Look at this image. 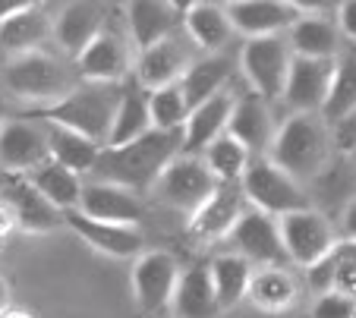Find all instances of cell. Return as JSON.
<instances>
[{
	"label": "cell",
	"instance_id": "obj_16",
	"mask_svg": "<svg viewBox=\"0 0 356 318\" xmlns=\"http://www.w3.org/2000/svg\"><path fill=\"white\" fill-rule=\"evenodd\" d=\"M224 13L230 19V28L246 38L284 35L300 16L296 3H284V0H234L224 3Z\"/></svg>",
	"mask_w": 356,
	"mask_h": 318
},
{
	"label": "cell",
	"instance_id": "obj_6",
	"mask_svg": "<svg viewBox=\"0 0 356 318\" xmlns=\"http://www.w3.org/2000/svg\"><path fill=\"white\" fill-rule=\"evenodd\" d=\"M277 233H281L287 262L300 265V268H312L316 262H322L325 256H331L341 246L331 221L316 208H302L293 211V215L277 217Z\"/></svg>",
	"mask_w": 356,
	"mask_h": 318
},
{
	"label": "cell",
	"instance_id": "obj_20",
	"mask_svg": "<svg viewBox=\"0 0 356 318\" xmlns=\"http://www.w3.org/2000/svg\"><path fill=\"white\" fill-rule=\"evenodd\" d=\"M3 208L10 211L16 227L29 233H47L57 231L63 224L60 211L54 205H47V199L41 192H35V186L29 183L26 176H10L3 186Z\"/></svg>",
	"mask_w": 356,
	"mask_h": 318
},
{
	"label": "cell",
	"instance_id": "obj_33",
	"mask_svg": "<svg viewBox=\"0 0 356 318\" xmlns=\"http://www.w3.org/2000/svg\"><path fill=\"white\" fill-rule=\"evenodd\" d=\"M209 278H211V290H215V299H218V309H234L240 299H246L252 265L246 258H240L236 252L218 256L209 265Z\"/></svg>",
	"mask_w": 356,
	"mask_h": 318
},
{
	"label": "cell",
	"instance_id": "obj_26",
	"mask_svg": "<svg viewBox=\"0 0 356 318\" xmlns=\"http://www.w3.org/2000/svg\"><path fill=\"white\" fill-rule=\"evenodd\" d=\"M170 312L174 318H218V299L211 290L209 268H183L177 278L174 296H170Z\"/></svg>",
	"mask_w": 356,
	"mask_h": 318
},
{
	"label": "cell",
	"instance_id": "obj_38",
	"mask_svg": "<svg viewBox=\"0 0 356 318\" xmlns=\"http://www.w3.org/2000/svg\"><path fill=\"white\" fill-rule=\"evenodd\" d=\"M331 293L350 296L356 303V258L347 256L343 249H341V256H337V268H334V284H331Z\"/></svg>",
	"mask_w": 356,
	"mask_h": 318
},
{
	"label": "cell",
	"instance_id": "obj_17",
	"mask_svg": "<svg viewBox=\"0 0 356 318\" xmlns=\"http://www.w3.org/2000/svg\"><path fill=\"white\" fill-rule=\"evenodd\" d=\"M82 82H98V85H120L127 79V73L133 69V57H129L127 38H120L117 32H104L76 57Z\"/></svg>",
	"mask_w": 356,
	"mask_h": 318
},
{
	"label": "cell",
	"instance_id": "obj_27",
	"mask_svg": "<svg viewBox=\"0 0 356 318\" xmlns=\"http://www.w3.org/2000/svg\"><path fill=\"white\" fill-rule=\"evenodd\" d=\"M183 32H186L189 44L205 54H218L230 41L234 28L224 13L221 3H189L183 10Z\"/></svg>",
	"mask_w": 356,
	"mask_h": 318
},
{
	"label": "cell",
	"instance_id": "obj_45",
	"mask_svg": "<svg viewBox=\"0 0 356 318\" xmlns=\"http://www.w3.org/2000/svg\"><path fill=\"white\" fill-rule=\"evenodd\" d=\"M7 309V284H3V278H0V312Z\"/></svg>",
	"mask_w": 356,
	"mask_h": 318
},
{
	"label": "cell",
	"instance_id": "obj_8",
	"mask_svg": "<svg viewBox=\"0 0 356 318\" xmlns=\"http://www.w3.org/2000/svg\"><path fill=\"white\" fill-rule=\"evenodd\" d=\"M155 196L164 205L177 211L193 215L211 192L218 190V180L209 174V167L202 164L199 155H177L168 167L161 170V176L155 180Z\"/></svg>",
	"mask_w": 356,
	"mask_h": 318
},
{
	"label": "cell",
	"instance_id": "obj_43",
	"mask_svg": "<svg viewBox=\"0 0 356 318\" xmlns=\"http://www.w3.org/2000/svg\"><path fill=\"white\" fill-rule=\"evenodd\" d=\"M13 227H16V224H13V217H10V211L0 205V243L7 240V233L13 231Z\"/></svg>",
	"mask_w": 356,
	"mask_h": 318
},
{
	"label": "cell",
	"instance_id": "obj_4",
	"mask_svg": "<svg viewBox=\"0 0 356 318\" xmlns=\"http://www.w3.org/2000/svg\"><path fill=\"white\" fill-rule=\"evenodd\" d=\"M240 190L243 199L252 211H262L268 217H284V215H293V211L302 208H312L309 196L302 192V186L296 180H290L281 167L268 161V158H252L240 180Z\"/></svg>",
	"mask_w": 356,
	"mask_h": 318
},
{
	"label": "cell",
	"instance_id": "obj_31",
	"mask_svg": "<svg viewBox=\"0 0 356 318\" xmlns=\"http://www.w3.org/2000/svg\"><path fill=\"white\" fill-rule=\"evenodd\" d=\"M148 129H152V117H148L145 92H139L136 85H127L123 88L120 104H117V114H114V123H111L104 149L129 145V142H136V139H142Z\"/></svg>",
	"mask_w": 356,
	"mask_h": 318
},
{
	"label": "cell",
	"instance_id": "obj_41",
	"mask_svg": "<svg viewBox=\"0 0 356 318\" xmlns=\"http://www.w3.org/2000/svg\"><path fill=\"white\" fill-rule=\"evenodd\" d=\"M341 240L356 246V199L347 205V211H343V217H341Z\"/></svg>",
	"mask_w": 356,
	"mask_h": 318
},
{
	"label": "cell",
	"instance_id": "obj_13",
	"mask_svg": "<svg viewBox=\"0 0 356 318\" xmlns=\"http://www.w3.org/2000/svg\"><path fill=\"white\" fill-rule=\"evenodd\" d=\"M177 278H180V265L170 252H142L136 258L133 268V293L136 303L145 312H161L170 306V296H174Z\"/></svg>",
	"mask_w": 356,
	"mask_h": 318
},
{
	"label": "cell",
	"instance_id": "obj_2",
	"mask_svg": "<svg viewBox=\"0 0 356 318\" xmlns=\"http://www.w3.org/2000/svg\"><path fill=\"white\" fill-rule=\"evenodd\" d=\"M120 98H123V85L79 82V85L70 88L60 101L47 104V108H38L26 117L41 120V123H57V126H63V129H73V133L86 135L88 142L104 149Z\"/></svg>",
	"mask_w": 356,
	"mask_h": 318
},
{
	"label": "cell",
	"instance_id": "obj_29",
	"mask_svg": "<svg viewBox=\"0 0 356 318\" xmlns=\"http://www.w3.org/2000/svg\"><path fill=\"white\" fill-rule=\"evenodd\" d=\"M41 123V120H38ZM44 126V139H47V158L60 167H67L70 174H92L95 161H98L101 145L88 142L86 135L73 133V129H63L57 123H41Z\"/></svg>",
	"mask_w": 356,
	"mask_h": 318
},
{
	"label": "cell",
	"instance_id": "obj_34",
	"mask_svg": "<svg viewBox=\"0 0 356 318\" xmlns=\"http://www.w3.org/2000/svg\"><path fill=\"white\" fill-rule=\"evenodd\" d=\"M246 296L265 312H284L296 303V281L284 268L252 271Z\"/></svg>",
	"mask_w": 356,
	"mask_h": 318
},
{
	"label": "cell",
	"instance_id": "obj_5",
	"mask_svg": "<svg viewBox=\"0 0 356 318\" xmlns=\"http://www.w3.org/2000/svg\"><path fill=\"white\" fill-rule=\"evenodd\" d=\"M3 82L13 95L26 98V101H38L41 108L60 101L73 88L70 69L47 51H32V54L10 57L3 67Z\"/></svg>",
	"mask_w": 356,
	"mask_h": 318
},
{
	"label": "cell",
	"instance_id": "obj_11",
	"mask_svg": "<svg viewBox=\"0 0 356 318\" xmlns=\"http://www.w3.org/2000/svg\"><path fill=\"white\" fill-rule=\"evenodd\" d=\"M51 161L47 158V139L44 126L32 117L22 120H3L0 123V167L7 174L26 176L38 164Z\"/></svg>",
	"mask_w": 356,
	"mask_h": 318
},
{
	"label": "cell",
	"instance_id": "obj_30",
	"mask_svg": "<svg viewBox=\"0 0 356 318\" xmlns=\"http://www.w3.org/2000/svg\"><path fill=\"white\" fill-rule=\"evenodd\" d=\"M353 110H356V44L343 41L334 57V67H331V88H328V101L322 108V117L325 120H343Z\"/></svg>",
	"mask_w": 356,
	"mask_h": 318
},
{
	"label": "cell",
	"instance_id": "obj_14",
	"mask_svg": "<svg viewBox=\"0 0 356 318\" xmlns=\"http://www.w3.org/2000/svg\"><path fill=\"white\" fill-rule=\"evenodd\" d=\"M193 51L189 44L180 38V35H170L155 48H145L136 54V79H139V88L145 92H158V88L177 85L183 79V73L193 63Z\"/></svg>",
	"mask_w": 356,
	"mask_h": 318
},
{
	"label": "cell",
	"instance_id": "obj_32",
	"mask_svg": "<svg viewBox=\"0 0 356 318\" xmlns=\"http://www.w3.org/2000/svg\"><path fill=\"white\" fill-rule=\"evenodd\" d=\"M26 180L35 186V192L47 199V205H54L57 211H70L79 205V192H82V180L76 174H70L67 167L54 161H44L38 164L35 170H29Z\"/></svg>",
	"mask_w": 356,
	"mask_h": 318
},
{
	"label": "cell",
	"instance_id": "obj_25",
	"mask_svg": "<svg viewBox=\"0 0 356 318\" xmlns=\"http://www.w3.org/2000/svg\"><path fill=\"white\" fill-rule=\"evenodd\" d=\"M51 26H54V19L47 16L41 3H26L19 13L0 22V48L10 57L44 51V41L51 38Z\"/></svg>",
	"mask_w": 356,
	"mask_h": 318
},
{
	"label": "cell",
	"instance_id": "obj_12",
	"mask_svg": "<svg viewBox=\"0 0 356 318\" xmlns=\"http://www.w3.org/2000/svg\"><path fill=\"white\" fill-rule=\"evenodd\" d=\"M246 211L249 205L243 199L240 183H218V190L189 215V233L202 243H215L221 237H230V231Z\"/></svg>",
	"mask_w": 356,
	"mask_h": 318
},
{
	"label": "cell",
	"instance_id": "obj_24",
	"mask_svg": "<svg viewBox=\"0 0 356 318\" xmlns=\"http://www.w3.org/2000/svg\"><path fill=\"white\" fill-rule=\"evenodd\" d=\"M234 110V95L221 92V95L202 101L199 108L189 110L186 123H183V151L180 155H202L215 142L218 135L227 133V120Z\"/></svg>",
	"mask_w": 356,
	"mask_h": 318
},
{
	"label": "cell",
	"instance_id": "obj_15",
	"mask_svg": "<svg viewBox=\"0 0 356 318\" xmlns=\"http://www.w3.org/2000/svg\"><path fill=\"white\" fill-rule=\"evenodd\" d=\"M275 133H277V126H275V117H271V108L265 98L252 95V92L234 98V110H230V120H227V135L249 151V158L268 155Z\"/></svg>",
	"mask_w": 356,
	"mask_h": 318
},
{
	"label": "cell",
	"instance_id": "obj_19",
	"mask_svg": "<svg viewBox=\"0 0 356 318\" xmlns=\"http://www.w3.org/2000/svg\"><path fill=\"white\" fill-rule=\"evenodd\" d=\"M63 224L73 233H79L92 249L104 252L111 258H129L136 252H142V231L139 227H127V224H104V221H92L82 211L70 208L63 211Z\"/></svg>",
	"mask_w": 356,
	"mask_h": 318
},
{
	"label": "cell",
	"instance_id": "obj_46",
	"mask_svg": "<svg viewBox=\"0 0 356 318\" xmlns=\"http://www.w3.org/2000/svg\"><path fill=\"white\" fill-rule=\"evenodd\" d=\"M0 123H3V101H0Z\"/></svg>",
	"mask_w": 356,
	"mask_h": 318
},
{
	"label": "cell",
	"instance_id": "obj_44",
	"mask_svg": "<svg viewBox=\"0 0 356 318\" xmlns=\"http://www.w3.org/2000/svg\"><path fill=\"white\" fill-rule=\"evenodd\" d=\"M0 318H35V315H29V312H22V309H10L7 306V309L0 312Z\"/></svg>",
	"mask_w": 356,
	"mask_h": 318
},
{
	"label": "cell",
	"instance_id": "obj_23",
	"mask_svg": "<svg viewBox=\"0 0 356 318\" xmlns=\"http://www.w3.org/2000/svg\"><path fill=\"white\" fill-rule=\"evenodd\" d=\"M284 38H287L290 54L309 57V60H334L343 44L334 19H328L325 13H300L293 26L284 32Z\"/></svg>",
	"mask_w": 356,
	"mask_h": 318
},
{
	"label": "cell",
	"instance_id": "obj_22",
	"mask_svg": "<svg viewBox=\"0 0 356 318\" xmlns=\"http://www.w3.org/2000/svg\"><path fill=\"white\" fill-rule=\"evenodd\" d=\"M177 22H180V7L168 3V0H133V3H127V28L136 54L177 35Z\"/></svg>",
	"mask_w": 356,
	"mask_h": 318
},
{
	"label": "cell",
	"instance_id": "obj_37",
	"mask_svg": "<svg viewBox=\"0 0 356 318\" xmlns=\"http://www.w3.org/2000/svg\"><path fill=\"white\" fill-rule=\"evenodd\" d=\"M356 303L350 296H341V293H322L312 306L309 318H353Z\"/></svg>",
	"mask_w": 356,
	"mask_h": 318
},
{
	"label": "cell",
	"instance_id": "obj_36",
	"mask_svg": "<svg viewBox=\"0 0 356 318\" xmlns=\"http://www.w3.org/2000/svg\"><path fill=\"white\" fill-rule=\"evenodd\" d=\"M148 117H152V129H161V133H180L183 123L189 117V101L183 95L180 82L168 88H158V92H148Z\"/></svg>",
	"mask_w": 356,
	"mask_h": 318
},
{
	"label": "cell",
	"instance_id": "obj_9",
	"mask_svg": "<svg viewBox=\"0 0 356 318\" xmlns=\"http://www.w3.org/2000/svg\"><path fill=\"white\" fill-rule=\"evenodd\" d=\"M331 67L334 60H309V57H293L284 79V104L293 114L318 117L328 101V88H331Z\"/></svg>",
	"mask_w": 356,
	"mask_h": 318
},
{
	"label": "cell",
	"instance_id": "obj_18",
	"mask_svg": "<svg viewBox=\"0 0 356 318\" xmlns=\"http://www.w3.org/2000/svg\"><path fill=\"white\" fill-rule=\"evenodd\" d=\"M101 32H104V7H101V3H88V0L67 3V7L54 16V26H51V38H54L57 48L67 57H73V60Z\"/></svg>",
	"mask_w": 356,
	"mask_h": 318
},
{
	"label": "cell",
	"instance_id": "obj_1",
	"mask_svg": "<svg viewBox=\"0 0 356 318\" xmlns=\"http://www.w3.org/2000/svg\"><path fill=\"white\" fill-rule=\"evenodd\" d=\"M183 151V129L180 133H161L148 129L142 139L120 149H101L92 176L98 183H114L127 192H145L155 186L161 170Z\"/></svg>",
	"mask_w": 356,
	"mask_h": 318
},
{
	"label": "cell",
	"instance_id": "obj_28",
	"mask_svg": "<svg viewBox=\"0 0 356 318\" xmlns=\"http://www.w3.org/2000/svg\"><path fill=\"white\" fill-rule=\"evenodd\" d=\"M230 76H234V60H230L227 54H221V51H218V54L195 57L180 79V88L189 101V110L199 108V104L209 101V98L221 95Z\"/></svg>",
	"mask_w": 356,
	"mask_h": 318
},
{
	"label": "cell",
	"instance_id": "obj_7",
	"mask_svg": "<svg viewBox=\"0 0 356 318\" xmlns=\"http://www.w3.org/2000/svg\"><path fill=\"white\" fill-rule=\"evenodd\" d=\"M290 60H293V54H290L284 35L249 38L246 44H243L240 69H243V76H246V82L252 85V95L265 98V101L281 98Z\"/></svg>",
	"mask_w": 356,
	"mask_h": 318
},
{
	"label": "cell",
	"instance_id": "obj_35",
	"mask_svg": "<svg viewBox=\"0 0 356 318\" xmlns=\"http://www.w3.org/2000/svg\"><path fill=\"white\" fill-rule=\"evenodd\" d=\"M199 158H202V164L209 167V174L215 176L218 183H240L243 174H246V167H249V161H252L249 151L243 149L240 142H234L227 133L218 135L215 142L202 151Z\"/></svg>",
	"mask_w": 356,
	"mask_h": 318
},
{
	"label": "cell",
	"instance_id": "obj_39",
	"mask_svg": "<svg viewBox=\"0 0 356 318\" xmlns=\"http://www.w3.org/2000/svg\"><path fill=\"white\" fill-rule=\"evenodd\" d=\"M337 256H341V246H337L331 256H325L322 262H316L312 268H306L309 274V287L322 296V293H331V284H334V268H337Z\"/></svg>",
	"mask_w": 356,
	"mask_h": 318
},
{
	"label": "cell",
	"instance_id": "obj_3",
	"mask_svg": "<svg viewBox=\"0 0 356 318\" xmlns=\"http://www.w3.org/2000/svg\"><path fill=\"white\" fill-rule=\"evenodd\" d=\"M328 149H331V139L322 117L293 114L277 126L265 158L302 186L306 180H312V176H318L325 170Z\"/></svg>",
	"mask_w": 356,
	"mask_h": 318
},
{
	"label": "cell",
	"instance_id": "obj_42",
	"mask_svg": "<svg viewBox=\"0 0 356 318\" xmlns=\"http://www.w3.org/2000/svg\"><path fill=\"white\" fill-rule=\"evenodd\" d=\"M26 3H29V0H0V22L10 19L13 13H19Z\"/></svg>",
	"mask_w": 356,
	"mask_h": 318
},
{
	"label": "cell",
	"instance_id": "obj_40",
	"mask_svg": "<svg viewBox=\"0 0 356 318\" xmlns=\"http://www.w3.org/2000/svg\"><path fill=\"white\" fill-rule=\"evenodd\" d=\"M334 26H337V32H341V38H347V44H356V0L337 3Z\"/></svg>",
	"mask_w": 356,
	"mask_h": 318
},
{
	"label": "cell",
	"instance_id": "obj_21",
	"mask_svg": "<svg viewBox=\"0 0 356 318\" xmlns=\"http://www.w3.org/2000/svg\"><path fill=\"white\" fill-rule=\"evenodd\" d=\"M76 211H82L92 221H104V224H127V227H139L142 217V202L139 196L120 190L114 183H82L79 192V205Z\"/></svg>",
	"mask_w": 356,
	"mask_h": 318
},
{
	"label": "cell",
	"instance_id": "obj_47",
	"mask_svg": "<svg viewBox=\"0 0 356 318\" xmlns=\"http://www.w3.org/2000/svg\"><path fill=\"white\" fill-rule=\"evenodd\" d=\"M353 318H356V309H353Z\"/></svg>",
	"mask_w": 356,
	"mask_h": 318
},
{
	"label": "cell",
	"instance_id": "obj_10",
	"mask_svg": "<svg viewBox=\"0 0 356 318\" xmlns=\"http://www.w3.org/2000/svg\"><path fill=\"white\" fill-rule=\"evenodd\" d=\"M230 243L236 246V256L246 258L249 265H265V268H284L287 252H284L277 221L262 211L249 208L230 231Z\"/></svg>",
	"mask_w": 356,
	"mask_h": 318
}]
</instances>
